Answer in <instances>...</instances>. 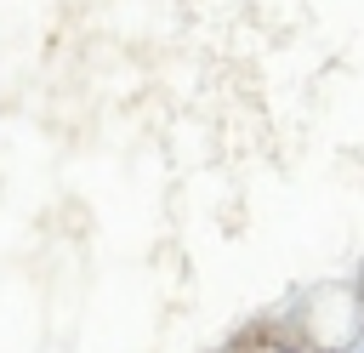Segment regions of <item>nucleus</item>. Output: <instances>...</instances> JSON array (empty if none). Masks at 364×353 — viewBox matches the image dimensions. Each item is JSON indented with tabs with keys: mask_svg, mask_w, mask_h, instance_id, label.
I'll return each instance as SVG.
<instances>
[{
	"mask_svg": "<svg viewBox=\"0 0 364 353\" xmlns=\"http://www.w3.org/2000/svg\"><path fill=\"white\" fill-rule=\"evenodd\" d=\"M358 353H364V347H358Z\"/></svg>",
	"mask_w": 364,
	"mask_h": 353,
	"instance_id": "nucleus-1",
	"label": "nucleus"
}]
</instances>
